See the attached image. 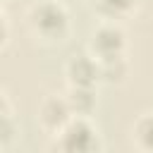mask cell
Instances as JSON below:
<instances>
[{
  "label": "cell",
  "mask_w": 153,
  "mask_h": 153,
  "mask_svg": "<svg viewBox=\"0 0 153 153\" xmlns=\"http://www.w3.org/2000/svg\"><path fill=\"white\" fill-rule=\"evenodd\" d=\"M31 19H33L36 31H41V33L48 36V38L62 36L65 29H67V14H65V10H62L60 5H55V2H43V5H38V7L33 10Z\"/></svg>",
  "instance_id": "6da1fadb"
},
{
  "label": "cell",
  "mask_w": 153,
  "mask_h": 153,
  "mask_svg": "<svg viewBox=\"0 0 153 153\" xmlns=\"http://www.w3.org/2000/svg\"><path fill=\"white\" fill-rule=\"evenodd\" d=\"M96 146H98L96 143V134L84 120H74V122L65 124V131H62V148L65 151L84 153V151H91Z\"/></svg>",
  "instance_id": "7a4b0ae2"
},
{
  "label": "cell",
  "mask_w": 153,
  "mask_h": 153,
  "mask_svg": "<svg viewBox=\"0 0 153 153\" xmlns=\"http://www.w3.org/2000/svg\"><path fill=\"white\" fill-rule=\"evenodd\" d=\"M122 45H124V36H122V31L115 29V26H103V29H98L96 36H93V50H96V55H98L100 60L120 55V53H122Z\"/></svg>",
  "instance_id": "3957f363"
},
{
  "label": "cell",
  "mask_w": 153,
  "mask_h": 153,
  "mask_svg": "<svg viewBox=\"0 0 153 153\" xmlns=\"http://www.w3.org/2000/svg\"><path fill=\"white\" fill-rule=\"evenodd\" d=\"M67 74H69V81L74 86H91L100 76V65H96L91 57L79 55L67 65Z\"/></svg>",
  "instance_id": "277c9868"
},
{
  "label": "cell",
  "mask_w": 153,
  "mask_h": 153,
  "mask_svg": "<svg viewBox=\"0 0 153 153\" xmlns=\"http://www.w3.org/2000/svg\"><path fill=\"white\" fill-rule=\"evenodd\" d=\"M69 115H72V112H69L67 100L50 98V100H45L43 108H41V120H43V124L50 127V129H60V127H65V124L69 122Z\"/></svg>",
  "instance_id": "5b68a950"
},
{
  "label": "cell",
  "mask_w": 153,
  "mask_h": 153,
  "mask_svg": "<svg viewBox=\"0 0 153 153\" xmlns=\"http://www.w3.org/2000/svg\"><path fill=\"white\" fill-rule=\"evenodd\" d=\"M67 105H69L72 115H88L96 108V98L91 93V86H74L67 98Z\"/></svg>",
  "instance_id": "8992f818"
},
{
  "label": "cell",
  "mask_w": 153,
  "mask_h": 153,
  "mask_svg": "<svg viewBox=\"0 0 153 153\" xmlns=\"http://www.w3.org/2000/svg\"><path fill=\"white\" fill-rule=\"evenodd\" d=\"M136 136L143 148H153V117H143L136 124Z\"/></svg>",
  "instance_id": "52a82bcc"
},
{
  "label": "cell",
  "mask_w": 153,
  "mask_h": 153,
  "mask_svg": "<svg viewBox=\"0 0 153 153\" xmlns=\"http://www.w3.org/2000/svg\"><path fill=\"white\" fill-rule=\"evenodd\" d=\"M136 0H100V7L108 12V14H122L127 12Z\"/></svg>",
  "instance_id": "ba28073f"
},
{
  "label": "cell",
  "mask_w": 153,
  "mask_h": 153,
  "mask_svg": "<svg viewBox=\"0 0 153 153\" xmlns=\"http://www.w3.org/2000/svg\"><path fill=\"white\" fill-rule=\"evenodd\" d=\"M14 139V122L10 117L0 120V143H10Z\"/></svg>",
  "instance_id": "9c48e42d"
},
{
  "label": "cell",
  "mask_w": 153,
  "mask_h": 153,
  "mask_svg": "<svg viewBox=\"0 0 153 153\" xmlns=\"http://www.w3.org/2000/svg\"><path fill=\"white\" fill-rule=\"evenodd\" d=\"M2 117H7V105H5V98L0 96V120Z\"/></svg>",
  "instance_id": "30bf717a"
},
{
  "label": "cell",
  "mask_w": 153,
  "mask_h": 153,
  "mask_svg": "<svg viewBox=\"0 0 153 153\" xmlns=\"http://www.w3.org/2000/svg\"><path fill=\"white\" fill-rule=\"evenodd\" d=\"M2 38H5V24H2V17H0V43H2Z\"/></svg>",
  "instance_id": "8fae6325"
}]
</instances>
